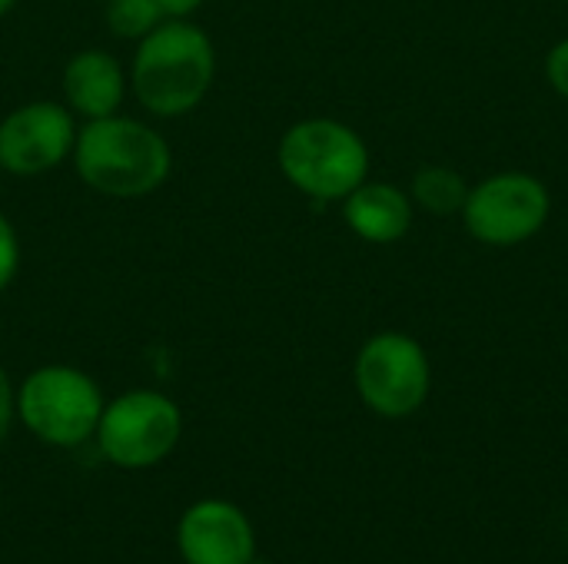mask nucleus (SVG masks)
I'll return each instance as SVG.
<instances>
[{
  "mask_svg": "<svg viewBox=\"0 0 568 564\" xmlns=\"http://www.w3.org/2000/svg\"><path fill=\"white\" fill-rule=\"evenodd\" d=\"M20 259H23V249H20L17 226H13L10 216L0 209V296H3V293L10 289V283L17 279Z\"/></svg>",
  "mask_w": 568,
  "mask_h": 564,
  "instance_id": "4468645a",
  "label": "nucleus"
},
{
  "mask_svg": "<svg viewBox=\"0 0 568 564\" xmlns=\"http://www.w3.org/2000/svg\"><path fill=\"white\" fill-rule=\"evenodd\" d=\"M206 0H160L166 17H193Z\"/></svg>",
  "mask_w": 568,
  "mask_h": 564,
  "instance_id": "f3484780",
  "label": "nucleus"
},
{
  "mask_svg": "<svg viewBox=\"0 0 568 564\" xmlns=\"http://www.w3.org/2000/svg\"><path fill=\"white\" fill-rule=\"evenodd\" d=\"M80 120L63 100H27L0 120V170L33 180L60 170L73 156Z\"/></svg>",
  "mask_w": 568,
  "mask_h": 564,
  "instance_id": "6e6552de",
  "label": "nucleus"
},
{
  "mask_svg": "<svg viewBox=\"0 0 568 564\" xmlns=\"http://www.w3.org/2000/svg\"><path fill=\"white\" fill-rule=\"evenodd\" d=\"M17 7V0H0V17H7Z\"/></svg>",
  "mask_w": 568,
  "mask_h": 564,
  "instance_id": "a211bd4d",
  "label": "nucleus"
},
{
  "mask_svg": "<svg viewBox=\"0 0 568 564\" xmlns=\"http://www.w3.org/2000/svg\"><path fill=\"white\" fill-rule=\"evenodd\" d=\"M103 406L106 399L97 379L67 362L37 366L13 389L17 422L37 442L53 449H80L90 442L97 435Z\"/></svg>",
  "mask_w": 568,
  "mask_h": 564,
  "instance_id": "20e7f679",
  "label": "nucleus"
},
{
  "mask_svg": "<svg viewBox=\"0 0 568 564\" xmlns=\"http://www.w3.org/2000/svg\"><path fill=\"white\" fill-rule=\"evenodd\" d=\"M13 382H10V376H7V369L0 366V445H3V439L10 435V425H13V419H17V412H13Z\"/></svg>",
  "mask_w": 568,
  "mask_h": 564,
  "instance_id": "dca6fc26",
  "label": "nucleus"
},
{
  "mask_svg": "<svg viewBox=\"0 0 568 564\" xmlns=\"http://www.w3.org/2000/svg\"><path fill=\"white\" fill-rule=\"evenodd\" d=\"M130 93L156 120L193 113L216 83V43L193 17H166L136 40Z\"/></svg>",
  "mask_w": 568,
  "mask_h": 564,
  "instance_id": "f257e3e1",
  "label": "nucleus"
},
{
  "mask_svg": "<svg viewBox=\"0 0 568 564\" xmlns=\"http://www.w3.org/2000/svg\"><path fill=\"white\" fill-rule=\"evenodd\" d=\"M63 106L80 120H103L123 110L130 93V73L103 47H83L67 57L60 70Z\"/></svg>",
  "mask_w": 568,
  "mask_h": 564,
  "instance_id": "9d476101",
  "label": "nucleus"
},
{
  "mask_svg": "<svg viewBox=\"0 0 568 564\" xmlns=\"http://www.w3.org/2000/svg\"><path fill=\"white\" fill-rule=\"evenodd\" d=\"M459 216L476 243L513 249L546 229L552 216V193L536 173L503 170L469 186Z\"/></svg>",
  "mask_w": 568,
  "mask_h": 564,
  "instance_id": "0eeeda50",
  "label": "nucleus"
},
{
  "mask_svg": "<svg viewBox=\"0 0 568 564\" xmlns=\"http://www.w3.org/2000/svg\"><path fill=\"white\" fill-rule=\"evenodd\" d=\"M339 206L349 233L373 246H393L413 229V196L396 183L363 180Z\"/></svg>",
  "mask_w": 568,
  "mask_h": 564,
  "instance_id": "9b49d317",
  "label": "nucleus"
},
{
  "mask_svg": "<svg viewBox=\"0 0 568 564\" xmlns=\"http://www.w3.org/2000/svg\"><path fill=\"white\" fill-rule=\"evenodd\" d=\"M353 386L373 416L409 419L429 399L433 366L416 336L383 329L359 346L353 362Z\"/></svg>",
  "mask_w": 568,
  "mask_h": 564,
  "instance_id": "39448f33",
  "label": "nucleus"
},
{
  "mask_svg": "<svg viewBox=\"0 0 568 564\" xmlns=\"http://www.w3.org/2000/svg\"><path fill=\"white\" fill-rule=\"evenodd\" d=\"M183 564H256V532L250 515L226 499H200L176 522Z\"/></svg>",
  "mask_w": 568,
  "mask_h": 564,
  "instance_id": "1a4fd4ad",
  "label": "nucleus"
},
{
  "mask_svg": "<svg viewBox=\"0 0 568 564\" xmlns=\"http://www.w3.org/2000/svg\"><path fill=\"white\" fill-rule=\"evenodd\" d=\"M183 439V412L180 406L156 389H130L103 406L97 425L100 455L126 472L153 469L173 455Z\"/></svg>",
  "mask_w": 568,
  "mask_h": 564,
  "instance_id": "423d86ee",
  "label": "nucleus"
},
{
  "mask_svg": "<svg viewBox=\"0 0 568 564\" xmlns=\"http://www.w3.org/2000/svg\"><path fill=\"white\" fill-rule=\"evenodd\" d=\"M283 180L313 203H343L369 180V146L343 120L306 116L283 130L276 146Z\"/></svg>",
  "mask_w": 568,
  "mask_h": 564,
  "instance_id": "7ed1b4c3",
  "label": "nucleus"
},
{
  "mask_svg": "<svg viewBox=\"0 0 568 564\" xmlns=\"http://www.w3.org/2000/svg\"><path fill=\"white\" fill-rule=\"evenodd\" d=\"M469 186L473 183L456 166L426 163V166H419L413 173L409 196H413V206H419V209H426L433 216H459Z\"/></svg>",
  "mask_w": 568,
  "mask_h": 564,
  "instance_id": "f8f14e48",
  "label": "nucleus"
},
{
  "mask_svg": "<svg viewBox=\"0 0 568 564\" xmlns=\"http://www.w3.org/2000/svg\"><path fill=\"white\" fill-rule=\"evenodd\" d=\"M546 83L568 100V37L556 40L546 53Z\"/></svg>",
  "mask_w": 568,
  "mask_h": 564,
  "instance_id": "2eb2a0df",
  "label": "nucleus"
},
{
  "mask_svg": "<svg viewBox=\"0 0 568 564\" xmlns=\"http://www.w3.org/2000/svg\"><path fill=\"white\" fill-rule=\"evenodd\" d=\"M70 163L80 183L97 196L143 199L170 180L173 150L146 120L113 113L80 123Z\"/></svg>",
  "mask_w": 568,
  "mask_h": 564,
  "instance_id": "f03ea898",
  "label": "nucleus"
},
{
  "mask_svg": "<svg viewBox=\"0 0 568 564\" xmlns=\"http://www.w3.org/2000/svg\"><path fill=\"white\" fill-rule=\"evenodd\" d=\"M103 20H106L113 37L136 43L160 20H166V13H163L160 0H106L103 3Z\"/></svg>",
  "mask_w": 568,
  "mask_h": 564,
  "instance_id": "ddd939ff",
  "label": "nucleus"
},
{
  "mask_svg": "<svg viewBox=\"0 0 568 564\" xmlns=\"http://www.w3.org/2000/svg\"><path fill=\"white\" fill-rule=\"evenodd\" d=\"M562 3H568V0H562Z\"/></svg>",
  "mask_w": 568,
  "mask_h": 564,
  "instance_id": "6ab92c4d",
  "label": "nucleus"
}]
</instances>
